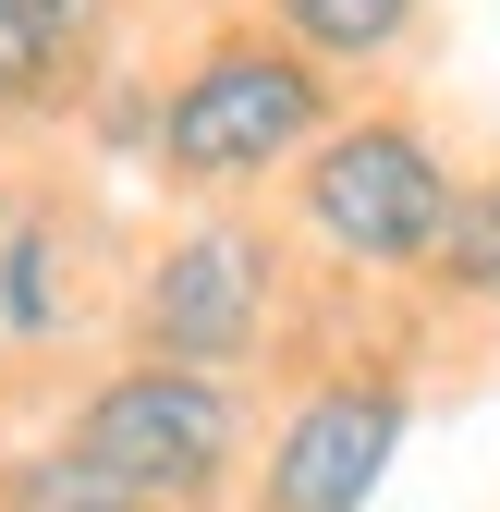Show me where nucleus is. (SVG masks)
Here are the masks:
<instances>
[{"mask_svg":"<svg viewBox=\"0 0 500 512\" xmlns=\"http://www.w3.org/2000/svg\"><path fill=\"white\" fill-rule=\"evenodd\" d=\"M452 293H476V305H500V171L488 183H452V220H440V256H427Z\"/></svg>","mask_w":500,"mask_h":512,"instance_id":"0eeeda50","label":"nucleus"},{"mask_svg":"<svg viewBox=\"0 0 500 512\" xmlns=\"http://www.w3.org/2000/svg\"><path fill=\"white\" fill-rule=\"evenodd\" d=\"M257 330H269V244L244 232V220H196V232L147 269V293H135V342H147L159 366L232 378L244 354H257Z\"/></svg>","mask_w":500,"mask_h":512,"instance_id":"20e7f679","label":"nucleus"},{"mask_svg":"<svg viewBox=\"0 0 500 512\" xmlns=\"http://www.w3.org/2000/svg\"><path fill=\"white\" fill-rule=\"evenodd\" d=\"M37 13V37H49V61H74L86 37H98V0H25Z\"/></svg>","mask_w":500,"mask_h":512,"instance_id":"9b49d317","label":"nucleus"},{"mask_svg":"<svg viewBox=\"0 0 500 512\" xmlns=\"http://www.w3.org/2000/svg\"><path fill=\"white\" fill-rule=\"evenodd\" d=\"M415 427V391L403 378H330V391H305L269 439V476H257V512H366Z\"/></svg>","mask_w":500,"mask_h":512,"instance_id":"39448f33","label":"nucleus"},{"mask_svg":"<svg viewBox=\"0 0 500 512\" xmlns=\"http://www.w3.org/2000/svg\"><path fill=\"white\" fill-rule=\"evenodd\" d=\"M49 74H61V61H49L37 13H25V0H0V110H25V98H37Z\"/></svg>","mask_w":500,"mask_h":512,"instance_id":"9d476101","label":"nucleus"},{"mask_svg":"<svg viewBox=\"0 0 500 512\" xmlns=\"http://www.w3.org/2000/svg\"><path fill=\"white\" fill-rule=\"evenodd\" d=\"M281 37L305 61H379L415 37V0H281Z\"/></svg>","mask_w":500,"mask_h":512,"instance_id":"423d86ee","label":"nucleus"},{"mask_svg":"<svg viewBox=\"0 0 500 512\" xmlns=\"http://www.w3.org/2000/svg\"><path fill=\"white\" fill-rule=\"evenodd\" d=\"M330 135V74L293 37H208L159 98V171L171 183H257Z\"/></svg>","mask_w":500,"mask_h":512,"instance_id":"f257e3e1","label":"nucleus"},{"mask_svg":"<svg viewBox=\"0 0 500 512\" xmlns=\"http://www.w3.org/2000/svg\"><path fill=\"white\" fill-rule=\"evenodd\" d=\"M61 452H86L110 488H135L147 512H208L232 488V452H244V403H232V378L147 354V366L98 378V391L74 403Z\"/></svg>","mask_w":500,"mask_h":512,"instance_id":"f03ea898","label":"nucleus"},{"mask_svg":"<svg viewBox=\"0 0 500 512\" xmlns=\"http://www.w3.org/2000/svg\"><path fill=\"white\" fill-rule=\"evenodd\" d=\"M0 330H49V232L0 244Z\"/></svg>","mask_w":500,"mask_h":512,"instance_id":"1a4fd4ad","label":"nucleus"},{"mask_svg":"<svg viewBox=\"0 0 500 512\" xmlns=\"http://www.w3.org/2000/svg\"><path fill=\"white\" fill-rule=\"evenodd\" d=\"M305 232L354 269H427L452 220V159L415 135V122H330L305 147Z\"/></svg>","mask_w":500,"mask_h":512,"instance_id":"7ed1b4c3","label":"nucleus"},{"mask_svg":"<svg viewBox=\"0 0 500 512\" xmlns=\"http://www.w3.org/2000/svg\"><path fill=\"white\" fill-rule=\"evenodd\" d=\"M0 500H13V512H147L135 488H110L86 452H37V464H13V476H0Z\"/></svg>","mask_w":500,"mask_h":512,"instance_id":"6e6552de","label":"nucleus"}]
</instances>
